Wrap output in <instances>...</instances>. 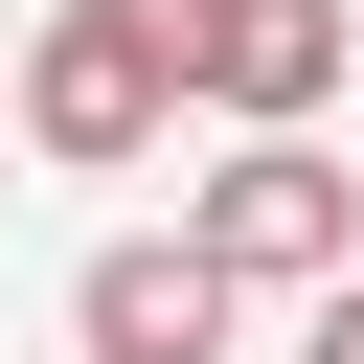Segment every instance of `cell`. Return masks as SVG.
<instances>
[{
	"mask_svg": "<svg viewBox=\"0 0 364 364\" xmlns=\"http://www.w3.org/2000/svg\"><path fill=\"white\" fill-rule=\"evenodd\" d=\"M159 23H182V91H205L228 136H273V114H318V91L364 68L341 0H159Z\"/></svg>",
	"mask_w": 364,
	"mask_h": 364,
	"instance_id": "3",
	"label": "cell"
},
{
	"mask_svg": "<svg viewBox=\"0 0 364 364\" xmlns=\"http://www.w3.org/2000/svg\"><path fill=\"white\" fill-rule=\"evenodd\" d=\"M296 364H364V273H341V296H318V341H296Z\"/></svg>",
	"mask_w": 364,
	"mask_h": 364,
	"instance_id": "5",
	"label": "cell"
},
{
	"mask_svg": "<svg viewBox=\"0 0 364 364\" xmlns=\"http://www.w3.org/2000/svg\"><path fill=\"white\" fill-rule=\"evenodd\" d=\"M159 114H205L159 0H68V23L23 46V136H46L68 182H136V159H159Z\"/></svg>",
	"mask_w": 364,
	"mask_h": 364,
	"instance_id": "1",
	"label": "cell"
},
{
	"mask_svg": "<svg viewBox=\"0 0 364 364\" xmlns=\"http://www.w3.org/2000/svg\"><path fill=\"white\" fill-rule=\"evenodd\" d=\"M182 228H205V250H228L250 296H341V273H364V182L318 159V114H273V136H228Z\"/></svg>",
	"mask_w": 364,
	"mask_h": 364,
	"instance_id": "2",
	"label": "cell"
},
{
	"mask_svg": "<svg viewBox=\"0 0 364 364\" xmlns=\"http://www.w3.org/2000/svg\"><path fill=\"white\" fill-rule=\"evenodd\" d=\"M228 296H250V273H228L205 228H182V250H91V273H68V341H91V364H228Z\"/></svg>",
	"mask_w": 364,
	"mask_h": 364,
	"instance_id": "4",
	"label": "cell"
}]
</instances>
